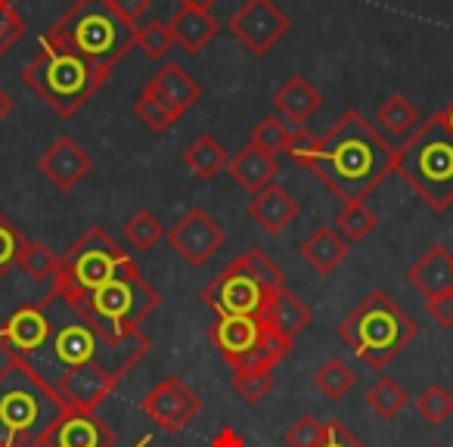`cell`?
Listing matches in <instances>:
<instances>
[{
	"label": "cell",
	"instance_id": "cell-1",
	"mask_svg": "<svg viewBox=\"0 0 453 447\" xmlns=\"http://www.w3.org/2000/svg\"><path fill=\"white\" fill-rule=\"evenodd\" d=\"M395 146L357 109H348L320 137L311 171L326 183L329 193L351 205L366 202V196L395 174Z\"/></svg>",
	"mask_w": 453,
	"mask_h": 447
},
{
	"label": "cell",
	"instance_id": "cell-2",
	"mask_svg": "<svg viewBox=\"0 0 453 447\" xmlns=\"http://www.w3.org/2000/svg\"><path fill=\"white\" fill-rule=\"evenodd\" d=\"M47 311H50V342H47L44 354L35 360V370L47 379V370H57L53 373V382L59 379V373L65 370H75V366H88V364H100L115 370L119 376H125L140 358H146L150 351V335L143 329L137 333L125 335L119 342H109L84 320L81 314L69 308L63 298H57L50 292L47 296Z\"/></svg>",
	"mask_w": 453,
	"mask_h": 447
},
{
	"label": "cell",
	"instance_id": "cell-3",
	"mask_svg": "<svg viewBox=\"0 0 453 447\" xmlns=\"http://www.w3.org/2000/svg\"><path fill=\"white\" fill-rule=\"evenodd\" d=\"M63 410L57 389L28 360L7 358L0 366V447H41Z\"/></svg>",
	"mask_w": 453,
	"mask_h": 447
},
{
	"label": "cell",
	"instance_id": "cell-4",
	"mask_svg": "<svg viewBox=\"0 0 453 447\" xmlns=\"http://www.w3.org/2000/svg\"><path fill=\"white\" fill-rule=\"evenodd\" d=\"M22 81H26V88H32L59 119H72V115L81 112V109L94 100L96 90L109 81V72L88 63V59L78 57L75 50H69L65 44L53 41L50 35H44L35 59L22 69Z\"/></svg>",
	"mask_w": 453,
	"mask_h": 447
},
{
	"label": "cell",
	"instance_id": "cell-5",
	"mask_svg": "<svg viewBox=\"0 0 453 447\" xmlns=\"http://www.w3.org/2000/svg\"><path fill=\"white\" fill-rule=\"evenodd\" d=\"M395 174L413 187V193L432 212H447L453 205V131L441 112L428 115L401 150L395 152Z\"/></svg>",
	"mask_w": 453,
	"mask_h": 447
},
{
	"label": "cell",
	"instance_id": "cell-6",
	"mask_svg": "<svg viewBox=\"0 0 453 447\" xmlns=\"http://www.w3.org/2000/svg\"><path fill=\"white\" fill-rule=\"evenodd\" d=\"M69 308L81 314L103 339L119 342L137 333L143 320H150L162 308V292L140 274V265L131 258L109 283H103L96 292Z\"/></svg>",
	"mask_w": 453,
	"mask_h": 447
},
{
	"label": "cell",
	"instance_id": "cell-7",
	"mask_svg": "<svg viewBox=\"0 0 453 447\" xmlns=\"http://www.w3.org/2000/svg\"><path fill=\"white\" fill-rule=\"evenodd\" d=\"M419 327L401 311V304L385 289H376L339 323V339L357 354L360 364L370 370H385L410 342L416 339Z\"/></svg>",
	"mask_w": 453,
	"mask_h": 447
},
{
	"label": "cell",
	"instance_id": "cell-8",
	"mask_svg": "<svg viewBox=\"0 0 453 447\" xmlns=\"http://www.w3.org/2000/svg\"><path fill=\"white\" fill-rule=\"evenodd\" d=\"M47 35L106 72L134 50V28L115 13L109 0H75Z\"/></svg>",
	"mask_w": 453,
	"mask_h": 447
},
{
	"label": "cell",
	"instance_id": "cell-9",
	"mask_svg": "<svg viewBox=\"0 0 453 447\" xmlns=\"http://www.w3.org/2000/svg\"><path fill=\"white\" fill-rule=\"evenodd\" d=\"M286 286V274L277 261L267 258L261 249H249L240 258H234L199 298L218 317H261L271 296Z\"/></svg>",
	"mask_w": 453,
	"mask_h": 447
},
{
	"label": "cell",
	"instance_id": "cell-10",
	"mask_svg": "<svg viewBox=\"0 0 453 447\" xmlns=\"http://www.w3.org/2000/svg\"><path fill=\"white\" fill-rule=\"evenodd\" d=\"M131 261V255L112 240L103 227H90L69 246L59 258V271L53 277V296L65 304H78L115 277Z\"/></svg>",
	"mask_w": 453,
	"mask_h": 447
},
{
	"label": "cell",
	"instance_id": "cell-11",
	"mask_svg": "<svg viewBox=\"0 0 453 447\" xmlns=\"http://www.w3.org/2000/svg\"><path fill=\"white\" fill-rule=\"evenodd\" d=\"M226 28L242 41V47L252 57H265V53H271L277 47V41H283L289 35L292 19L283 13L277 0H246L230 16Z\"/></svg>",
	"mask_w": 453,
	"mask_h": 447
},
{
	"label": "cell",
	"instance_id": "cell-12",
	"mask_svg": "<svg viewBox=\"0 0 453 447\" xmlns=\"http://www.w3.org/2000/svg\"><path fill=\"white\" fill-rule=\"evenodd\" d=\"M165 236H168L171 249L193 267L208 265L226 243L224 227H220L205 208H189Z\"/></svg>",
	"mask_w": 453,
	"mask_h": 447
},
{
	"label": "cell",
	"instance_id": "cell-13",
	"mask_svg": "<svg viewBox=\"0 0 453 447\" xmlns=\"http://www.w3.org/2000/svg\"><path fill=\"white\" fill-rule=\"evenodd\" d=\"M47 342H50V311H47V298L35 304H22L19 311L10 314V320L0 327V348L7 351V358H22L28 364L44 354Z\"/></svg>",
	"mask_w": 453,
	"mask_h": 447
},
{
	"label": "cell",
	"instance_id": "cell-14",
	"mask_svg": "<svg viewBox=\"0 0 453 447\" xmlns=\"http://www.w3.org/2000/svg\"><path fill=\"white\" fill-rule=\"evenodd\" d=\"M143 413L156 422L158 428L177 435L202 413V397L189 389L183 379L168 376L156 385V389L146 391L143 397Z\"/></svg>",
	"mask_w": 453,
	"mask_h": 447
},
{
	"label": "cell",
	"instance_id": "cell-15",
	"mask_svg": "<svg viewBox=\"0 0 453 447\" xmlns=\"http://www.w3.org/2000/svg\"><path fill=\"white\" fill-rule=\"evenodd\" d=\"M119 373L100 364L75 366V370L59 373V379L53 382L57 397L65 410H81V413H96L103 401L112 395V389L119 385Z\"/></svg>",
	"mask_w": 453,
	"mask_h": 447
},
{
	"label": "cell",
	"instance_id": "cell-16",
	"mask_svg": "<svg viewBox=\"0 0 453 447\" xmlns=\"http://www.w3.org/2000/svg\"><path fill=\"white\" fill-rule=\"evenodd\" d=\"M41 447H115V432L96 413L63 410V416L41 438Z\"/></svg>",
	"mask_w": 453,
	"mask_h": 447
},
{
	"label": "cell",
	"instance_id": "cell-17",
	"mask_svg": "<svg viewBox=\"0 0 453 447\" xmlns=\"http://www.w3.org/2000/svg\"><path fill=\"white\" fill-rule=\"evenodd\" d=\"M38 168H41V174L53 183V187L63 189V193H69V189H75L78 183L94 171V158L88 156V150H84L78 140L57 137L44 152H41Z\"/></svg>",
	"mask_w": 453,
	"mask_h": 447
},
{
	"label": "cell",
	"instance_id": "cell-18",
	"mask_svg": "<svg viewBox=\"0 0 453 447\" xmlns=\"http://www.w3.org/2000/svg\"><path fill=\"white\" fill-rule=\"evenodd\" d=\"M271 333L265 327L261 317H218L214 323H208L205 335L211 339V345L220 351V358L234 366L236 360H242L255 345H261V339Z\"/></svg>",
	"mask_w": 453,
	"mask_h": 447
},
{
	"label": "cell",
	"instance_id": "cell-19",
	"mask_svg": "<svg viewBox=\"0 0 453 447\" xmlns=\"http://www.w3.org/2000/svg\"><path fill=\"white\" fill-rule=\"evenodd\" d=\"M246 212H249V218H252L255 224L265 230V234L280 236L283 230H289L292 224H296L298 202L286 187L271 183L267 189H261V193H255L252 199H249Z\"/></svg>",
	"mask_w": 453,
	"mask_h": 447
},
{
	"label": "cell",
	"instance_id": "cell-20",
	"mask_svg": "<svg viewBox=\"0 0 453 447\" xmlns=\"http://www.w3.org/2000/svg\"><path fill=\"white\" fill-rule=\"evenodd\" d=\"M407 283L416 292H422L426 298H434L441 292H453V255L447 246L434 243L432 249H426V255L410 265Z\"/></svg>",
	"mask_w": 453,
	"mask_h": 447
},
{
	"label": "cell",
	"instance_id": "cell-21",
	"mask_svg": "<svg viewBox=\"0 0 453 447\" xmlns=\"http://www.w3.org/2000/svg\"><path fill=\"white\" fill-rule=\"evenodd\" d=\"M261 320H265V327L271 329V333H277L280 339L296 342V335L304 333V329L314 323V311H311L302 298L292 296V292L283 286V289L273 292L271 302L265 304V311H261Z\"/></svg>",
	"mask_w": 453,
	"mask_h": 447
},
{
	"label": "cell",
	"instance_id": "cell-22",
	"mask_svg": "<svg viewBox=\"0 0 453 447\" xmlns=\"http://www.w3.org/2000/svg\"><path fill=\"white\" fill-rule=\"evenodd\" d=\"M168 26H171V35H174V44L180 47L183 53H189V57L205 50L214 41V35L220 32V22L214 19L211 13H202V10H193V7H177Z\"/></svg>",
	"mask_w": 453,
	"mask_h": 447
},
{
	"label": "cell",
	"instance_id": "cell-23",
	"mask_svg": "<svg viewBox=\"0 0 453 447\" xmlns=\"http://www.w3.org/2000/svg\"><path fill=\"white\" fill-rule=\"evenodd\" d=\"M271 103H273V109H277V115H283L292 127H304V121L320 109L323 96L308 78L292 75L283 88H277Z\"/></svg>",
	"mask_w": 453,
	"mask_h": 447
},
{
	"label": "cell",
	"instance_id": "cell-24",
	"mask_svg": "<svg viewBox=\"0 0 453 447\" xmlns=\"http://www.w3.org/2000/svg\"><path fill=\"white\" fill-rule=\"evenodd\" d=\"M226 171H230V177H234L249 196L261 193V189H267L271 183H277V158L261 152L258 146H252V143L226 162Z\"/></svg>",
	"mask_w": 453,
	"mask_h": 447
},
{
	"label": "cell",
	"instance_id": "cell-25",
	"mask_svg": "<svg viewBox=\"0 0 453 447\" xmlns=\"http://www.w3.org/2000/svg\"><path fill=\"white\" fill-rule=\"evenodd\" d=\"M146 84L180 115H187V109H193L196 103L202 100V88L193 81V75L177 63H165Z\"/></svg>",
	"mask_w": 453,
	"mask_h": 447
},
{
	"label": "cell",
	"instance_id": "cell-26",
	"mask_svg": "<svg viewBox=\"0 0 453 447\" xmlns=\"http://www.w3.org/2000/svg\"><path fill=\"white\" fill-rule=\"evenodd\" d=\"M345 255H348V243L342 240L335 227H317L308 240L298 243V258L308 261L320 277L335 274V267L345 261Z\"/></svg>",
	"mask_w": 453,
	"mask_h": 447
},
{
	"label": "cell",
	"instance_id": "cell-27",
	"mask_svg": "<svg viewBox=\"0 0 453 447\" xmlns=\"http://www.w3.org/2000/svg\"><path fill=\"white\" fill-rule=\"evenodd\" d=\"M226 162H230L226 150L211 134H199V137L183 150V165H187V168L193 171V177H199V181H211L214 174H220V171L226 168Z\"/></svg>",
	"mask_w": 453,
	"mask_h": 447
},
{
	"label": "cell",
	"instance_id": "cell-28",
	"mask_svg": "<svg viewBox=\"0 0 453 447\" xmlns=\"http://www.w3.org/2000/svg\"><path fill=\"white\" fill-rule=\"evenodd\" d=\"M121 234H125L127 246H134L137 252H150V249H156L165 240V224L150 208H140V212H134L121 224Z\"/></svg>",
	"mask_w": 453,
	"mask_h": 447
},
{
	"label": "cell",
	"instance_id": "cell-29",
	"mask_svg": "<svg viewBox=\"0 0 453 447\" xmlns=\"http://www.w3.org/2000/svg\"><path fill=\"white\" fill-rule=\"evenodd\" d=\"M376 224H379V214L366 202L342 205V212L335 214V230H339V236L345 243H364L376 230Z\"/></svg>",
	"mask_w": 453,
	"mask_h": 447
},
{
	"label": "cell",
	"instance_id": "cell-30",
	"mask_svg": "<svg viewBox=\"0 0 453 447\" xmlns=\"http://www.w3.org/2000/svg\"><path fill=\"white\" fill-rule=\"evenodd\" d=\"M354 382H357V373L342 358H329L326 364H320L314 373V389L320 391V395H326L329 401H342V397L354 389Z\"/></svg>",
	"mask_w": 453,
	"mask_h": 447
},
{
	"label": "cell",
	"instance_id": "cell-31",
	"mask_svg": "<svg viewBox=\"0 0 453 447\" xmlns=\"http://www.w3.org/2000/svg\"><path fill=\"white\" fill-rule=\"evenodd\" d=\"M376 119L388 137H410L413 125L419 121V112H416V106L403 94H391L388 100L379 106Z\"/></svg>",
	"mask_w": 453,
	"mask_h": 447
},
{
	"label": "cell",
	"instance_id": "cell-32",
	"mask_svg": "<svg viewBox=\"0 0 453 447\" xmlns=\"http://www.w3.org/2000/svg\"><path fill=\"white\" fill-rule=\"evenodd\" d=\"M19 267L32 283H47V280L57 277L59 271V258L53 255V249L47 243H38V240H26L19 252Z\"/></svg>",
	"mask_w": 453,
	"mask_h": 447
},
{
	"label": "cell",
	"instance_id": "cell-33",
	"mask_svg": "<svg viewBox=\"0 0 453 447\" xmlns=\"http://www.w3.org/2000/svg\"><path fill=\"white\" fill-rule=\"evenodd\" d=\"M134 112L143 119V125L150 127L152 134H165L171 125H177V121L183 119L180 112H174V109H171L168 103H165L162 96L150 88V84H143V90H140L137 103H134Z\"/></svg>",
	"mask_w": 453,
	"mask_h": 447
},
{
	"label": "cell",
	"instance_id": "cell-34",
	"mask_svg": "<svg viewBox=\"0 0 453 447\" xmlns=\"http://www.w3.org/2000/svg\"><path fill=\"white\" fill-rule=\"evenodd\" d=\"M366 404H370L372 413L382 416V420H395V416L410 404V395L397 379L382 376L370 391H366Z\"/></svg>",
	"mask_w": 453,
	"mask_h": 447
},
{
	"label": "cell",
	"instance_id": "cell-35",
	"mask_svg": "<svg viewBox=\"0 0 453 447\" xmlns=\"http://www.w3.org/2000/svg\"><path fill=\"white\" fill-rule=\"evenodd\" d=\"M134 47L143 50L146 59H165L174 47V35L165 19H146L134 28Z\"/></svg>",
	"mask_w": 453,
	"mask_h": 447
},
{
	"label": "cell",
	"instance_id": "cell-36",
	"mask_svg": "<svg viewBox=\"0 0 453 447\" xmlns=\"http://www.w3.org/2000/svg\"><path fill=\"white\" fill-rule=\"evenodd\" d=\"M292 131L296 127L289 125V121L283 119V115H267V119H261L258 125H255L252 131V146H258L261 152H267V156L277 158V152H286L292 143Z\"/></svg>",
	"mask_w": 453,
	"mask_h": 447
},
{
	"label": "cell",
	"instance_id": "cell-37",
	"mask_svg": "<svg viewBox=\"0 0 453 447\" xmlns=\"http://www.w3.org/2000/svg\"><path fill=\"white\" fill-rule=\"evenodd\" d=\"M416 410H419V416L428 426H441V422L453 413V395L444 385H428V389L416 397Z\"/></svg>",
	"mask_w": 453,
	"mask_h": 447
},
{
	"label": "cell",
	"instance_id": "cell-38",
	"mask_svg": "<svg viewBox=\"0 0 453 447\" xmlns=\"http://www.w3.org/2000/svg\"><path fill=\"white\" fill-rule=\"evenodd\" d=\"M22 246H26V236L16 230V224L7 214H0V280L19 265Z\"/></svg>",
	"mask_w": 453,
	"mask_h": 447
},
{
	"label": "cell",
	"instance_id": "cell-39",
	"mask_svg": "<svg viewBox=\"0 0 453 447\" xmlns=\"http://www.w3.org/2000/svg\"><path fill=\"white\" fill-rule=\"evenodd\" d=\"M323 435H326V422H320L317 416L304 413L292 422L289 432H286L283 438L289 447H317L323 441Z\"/></svg>",
	"mask_w": 453,
	"mask_h": 447
},
{
	"label": "cell",
	"instance_id": "cell-40",
	"mask_svg": "<svg viewBox=\"0 0 453 447\" xmlns=\"http://www.w3.org/2000/svg\"><path fill=\"white\" fill-rule=\"evenodd\" d=\"M273 389V376L271 373H236L234 376V391L242 397L246 404H261Z\"/></svg>",
	"mask_w": 453,
	"mask_h": 447
},
{
	"label": "cell",
	"instance_id": "cell-41",
	"mask_svg": "<svg viewBox=\"0 0 453 447\" xmlns=\"http://www.w3.org/2000/svg\"><path fill=\"white\" fill-rule=\"evenodd\" d=\"M26 32V22L16 13L13 0H0V57L13 50V44L22 38Z\"/></svg>",
	"mask_w": 453,
	"mask_h": 447
},
{
	"label": "cell",
	"instance_id": "cell-42",
	"mask_svg": "<svg viewBox=\"0 0 453 447\" xmlns=\"http://www.w3.org/2000/svg\"><path fill=\"white\" fill-rule=\"evenodd\" d=\"M317 146H320V137H314L308 127H296V131H292V143H289V150H286V152H289L292 162L311 171L314 156H317Z\"/></svg>",
	"mask_w": 453,
	"mask_h": 447
},
{
	"label": "cell",
	"instance_id": "cell-43",
	"mask_svg": "<svg viewBox=\"0 0 453 447\" xmlns=\"http://www.w3.org/2000/svg\"><path fill=\"white\" fill-rule=\"evenodd\" d=\"M317 447H366V444L345 426V422L329 420L326 422V435H323V441Z\"/></svg>",
	"mask_w": 453,
	"mask_h": 447
},
{
	"label": "cell",
	"instance_id": "cell-44",
	"mask_svg": "<svg viewBox=\"0 0 453 447\" xmlns=\"http://www.w3.org/2000/svg\"><path fill=\"white\" fill-rule=\"evenodd\" d=\"M426 311L438 327L450 329L453 327V292H441V296L428 298L426 302Z\"/></svg>",
	"mask_w": 453,
	"mask_h": 447
},
{
	"label": "cell",
	"instance_id": "cell-45",
	"mask_svg": "<svg viewBox=\"0 0 453 447\" xmlns=\"http://www.w3.org/2000/svg\"><path fill=\"white\" fill-rule=\"evenodd\" d=\"M109 4H112V10L131 28H137L140 19H143V16L150 13V7H152V0H109Z\"/></svg>",
	"mask_w": 453,
	"mask_h": 447
},
{
	"label": "cell",
	"instance_id": "cell-46",
	"mask_svg": "<svg viewBox=\"0 0 453 447\" xmlns=\"http://www.w3.org/2000/svg\"><path fill=\"white\" fill-rule=\"evenodd\" d=\"M218 0H180V7H193V10H202V13H211V7Z\"/></svg>",
	"mask_w": 453,
	"mask_h": 447
},
{
	"label": "cell",
	"instance_id": "cell-47",
	"mask_svg": "<svg viewBox=\"0 0 453 447\" xmlns=\"http://www.w3.org/2000/svg\"><path fill=\"white\" fill-rule=\"evenodd\" d=\"M13 112V100H10V94L4 88H0V121L7 119V115Z\"/></svg>",
	"mask_w": 453,
	"mask_h": 447
},
{
	"label": "cell",
	"instance_id": "cell-48",
	"mask_svg": "<svg viewBox=\"0 0 453 447\" xmlns=\"http://www.w3.org/2000/svg\"><path fill=\"white\" fill-rule=\"evenodd\" d=\"M441 119H444V121H447V127H450V131H453V103L444 109V112H441Z\"/></svg>",
	"mask_w": 453,
	"mask_h": 447
},
{
	"label": "cell",
	"instance_id": "cell-49",
	"mask_svg": "<svg viewBox=\"0 0 453 447\" xmlns=\"http://www.w3.org/2000/svg\"><path fill=\"white\" fill-rule=\"evenodd\" d=\"M428 447H441V444H428Z\"/></svg>",
	"mask_w": 453,
	"mask_h": 447
}]
</instances>
